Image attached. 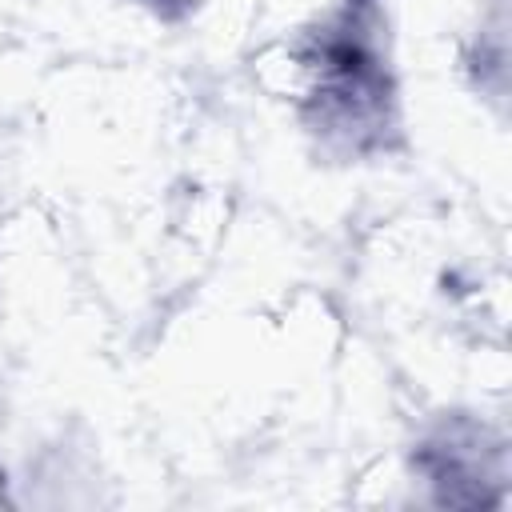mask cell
Instances as JSON below:
<instances>
[{
	"label": "cell",
	"mask_w": 512,
	"mask_h": 512,
	"mask_svg": "<svg viewBox=\"0 0 512 512\" xmlns=\"http://www.w3.org/2000/svg\"><path fill=\"white\" fill-rule=\"evenodd\" d=\"M304 132L340 160L392 152L400 140V84L384 0H332L292 48Z\"/></svg>",
	"instance_id": "1"
},
{
	"label": "cell",
	"mask_w": 512,
	"mask_h": 512,
	"mask_svg": "<svg viewBox=\"0 0 512 512\" xmlns=\"http://www.w3.org/2000/svg\"><path fill=\"white\" fill-rule=\"evenodd\" d=\"M500 456L504 448L488 440L484 424L476 420H452L436 428L420 452L416 468L424 472L428 484H440V500H456V484H476V480H500Z\"/></svg>",
	"instance_id": "2"
},
{
	"label": "cell",
	"mask_w": 512,
	"mask_h": 512,
	"mask_svg": "<svg viewBox=\"0 0 512 512\" xmlns=\"http://www.w3.org/2000/svg\"><path fill=\"white\" fill-rule=\"evenodd\" d=\"M132 4L148 8V12L160 16V20H184V16L196 8V0H132Z\"/></svg>",
	"instance_id": "3"
}]
</instances>
